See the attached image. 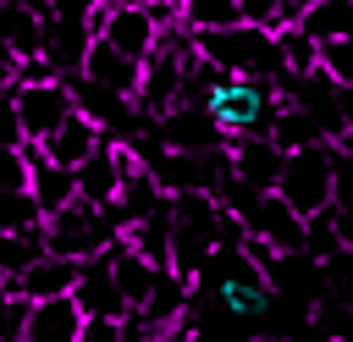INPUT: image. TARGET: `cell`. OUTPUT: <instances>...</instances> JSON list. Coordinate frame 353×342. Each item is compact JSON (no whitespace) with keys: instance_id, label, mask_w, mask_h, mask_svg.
Returning a JSON list of instances; mask_svg holds the SVG:
<instances>
[{"instance_id":"1","label":"cell","mask_w":353,"mask_h":342,"mask_svg":"<svg viewBox=\"0 0 353 342\" xmlns=\"http://www.w3.org/2000/svg\"><path fill=\"white\" fill-rule=\"evenodd\" d=\"M204 110L215 116V127L226 132V143L237 138H270L281 110H287V88L281 77H221L204 99Z\"/></svg>"},{"instance_id":"2","label":"cell","mask_w":353,"mask_h":342,"mask_svg":"<svg viewBox=\"0 0 353 342\" xmlns=\"http://www.w3.org/2000/svg\"><path fill=\"white\" fill-rule=\"evenodd\" d=\"M199 55L237 72V77H287V55H281V39L270 28H254V22H237V28H221V33H199Z\"/></svg>"},{"instance_id":"3","label":"cell","mask_w":353,"mask_h":342,"mask_svg":"<svg viewBox=\"0 0 353 342\" xmlns=\"http://www.w3.org/2000/svg\"><path fill=\"white\" fill-rule=\"evenodd\" d=\"M303 221L325 215L336 204V143H314V149H298L287 154V171H281V188H276Z\"/></svg>"},{"instance_id":"4","label":"cell","mask_w":353,"mask_h":342,"mask_svg":"<svg viewBox=\"0 0 353 342\" xmlns=\"http://www.w3.org/2000/svg\"><path fill=\"white\" fill-rule=\"evenodd\" d=\"M6 105L17 110V127H22L28 143L55 138V132L77 116L72 77H55V83H6Z\"/></svg>"},{"instance_id":"5","label":"cell","mask_w":353,"mask_h":342,"mask_svg":"<svg viewBox=\"0 0 353 342\" xmlns=\"http://www.w3.org/2000/svg\"><path fill=\"white\" fill-rule=\"evenodd\" d=\"M44 237H50V254H66V259H99V254H110V248L121 243V226H116L110 210L77 199L72 210H61V215L44 221Z\"/></svg>"},{"instance_id":"6","label":"cell","mask_w":353,"mask_h":342,"mask_svg":"<svg viewBox=\"0 0 353 342\" xmlns=\"http://www.w3.org/2000/svg\"><path fill=\"white\" fill-rule=\"evenodd\" d=\"M77 281H83V259L44 254V259H33L22 276H6V281H0V292H22V298L44 303V298H72V292H77Z\"/></svg>"},{"instance_id":"7","label":"cell","mask_w":353,"mask_h":342,"mask_svg":"<svg viewBox=\"0 0 353 342\" xmlns=\"http://www.w3.org/2000/svg\"><path fill=\"white\" fill-rule=\"evenodd\" d=\"M99 39L105 44H116L127 61H149L154 50H160V22L149 17V6H110V17H105V28H99Z\"/></svg>"},{"instance_id":"8","label":"cell","mask_w":353,"mask_h":342,"mask_svg":"<svg viewBox=\"0 0 353 342\" xmlns=\"http://www.w3.org/2000/svg\"><path fill=\"white\" fill-rule=\"evenodd\" d=\"M243 226H248V232H259L265 243H276L281 254H309V221H303L281 193H265Z\"/></svg>"},{"instance_id":"9","label":"cell","mask_w":353,"mask_h":342,"mask_svg":"<svg viewBox=\"0 0 353 342\" xmlns=\"http://www.w3.org/2000/svg\"><path fill=\"white\" fill-rule=\"evenodd\" d=\"M121 188H127V165H121V149H116V138H105L83 165H77V193H83V204H99V210H110L116 199H121Z\"/></svg>"},{"instance_id":"10","label":"cell","mask_w":353,"mask_h":342,"mask_svg":"<svg viewBox=\"0 0 353 342\" xmlns=\"http://www.w3.org/2000/svg\"><path fill=\"white\" fill-rule=\"evenodd\" d=\"M232 171L237 182L259 188V193H276L281 188V171H287V149L276 138H237L232 143Z\"/></svg>"},{"instance_id":"11","label":"cell","mask_w":353,"mask_h":342,"mask_svg":"<svg viewBox=\"0 0 353 342\" xmlns=\"http://www.w3.org/2000/svg\"><path fill=\"white\" fill-rule=\"evenodd\" d=\"M72 298H77L88 314H105V320H127V314H132V303H127V292H121V281H116V270H110V254L83 259V281H77Z\"/></svg>"},{"instance_id":"12","label":"cell","mask_w":353,"mask_h":342,"mask_svg":"<svg viewBox=\"0 0 353 342\" xmlns=\"http://www.w3.org/2000/svg\"><path fill=\"white\" fill-rule=\"evenodd\" d=\"M83 325H88V309L77 298H44L33 303L28 342H83Z\"/></svg>"},{"instance_id":"13","label":"cell","mask_w":353,"mask_h":342,"mask_svg":"<svg viewBox=\"0 0 353 342\" xmlns=\"http://www.w3.org/2000/svg\"><path fill=\"white\" fill-rule=\"evenodd\" d=\"M110 270H116L127 303H132V309H149V298H154V287H160V265H154L149 254H138V248L121 237V243L110 248Z\"/></svg>"},{"instance_id":"14","label":"cell","mask_w":353,"mask_h":342,"mask_svg":"<svg viewBox=\"0 0 353 342\" xmlns=\"http://www.w3.org/2000/svg\"><path fill=\"white\" fill-rule=\"evenodd\" d=\"M0 22H6V50L17 61H33V55H50V22L39 11H28L22 0H6L0 6Z\"/></svg>"},{"instance_id":"15","label":"cell","mask_w":353,"mask_h":342,"mask_svg":"<svg viewBox=\"0 0 353 342\" xmlns=\"http://www.w3.org/2000/svg\"><path fill=\"white\" fill-rule=\"evenodd\" d=\"M83 77H94V83L127 94V99H138V88H143V66L127 61V55H121L116 44H105V39H94V50H88V61H83Z\"/></svg>"},{"instance_id":"16","label":"cell","mask_w":353,"mask_h":342,"mask_svg":"<svg viewBox=\"0 0 353 342\" xmlns=\"http://www.w3.org/2000/svg\"><path fill=\"white\" fill-rule=\"evenodd\" d=\"M99 143H105V127H99L88 110H77V116H72L55 138H44V154H50L55 165H72V171H77V165H83Z\"/></svg>"},{"instance_id":"17","label":"cell","mask_w":353,"mask_h":342,"mask_svg":"<svg viewBox=\"0 0 353 342\" xmlns=\"http://www.w3.org/2000/svg\"><path fill=\"white\" fill-rule=\"evenodd\" d=\"M298 22H303V33L320 39V44H331V39H353V0H314Z\"/></svg>"},{"instance_id":"18","label":"cell","mask_w":353,"mask_h":342,"mask_svg":"<svg viewBox=\"0 0 353 342\" xmlns=\"http://www.w3.org/2000/svg\"><path fill=\"white\" fill-rule=\"evenodd\" d=\"M270 138H276V143H281L287 154H298V149H314V143H331V138H325V127H320V121H314V116H309L303 105H287Z\"/></svg>"},{"instance_id":"19","label":"cell","mask_w":353,"mask_h":342,"mask_svg":"<svg viewBox=\"0 0 353 342\" xmlns=\"http://www.w3.org/2000/svg\"><path fill=\"white\" fill-rule=\"evenodd\" d=\"M50 254V237H44V226H33V232H0V270L6 276H22L33 259H44Z\"/></svg>"},{"instance_id":"20","label":"cell","mask_w":353,"mask_h":342,"mask_svg":"<svg viewBox=\"0 0 353 342\" xmlns=\"http://www.w3.org/2000/svg\"><path fill=\"white\" fill-rule=\"evenodd\" d=\"M182 22L193 33H221V28H237L243 22V0H188Z\"/></svg>"},{"instance_id":"21","label":"cell","mask_w":353,"mask_h":342,"mask_svg":"<svg viewBox=\"0 0 353 342\" xmlns=\"http://www.w3.org/2000/svg\"><path fill=\"white\" fill-rule=\"evenodd\" d=\"M276 39H281V55H287V72H298V77L320 72V39H309L303 22H287Z\"/></svg>"},{"instance_id":"22","label":"cell","mask_w":353,"mask_h":342,"mask_svg":"<svg viewBox=\"0 0 353 342\" xmlns=\"http://www.w3.org/2000/svg\"><path fill=\"white\" fill-rule=\"evenodd\" d=\"M50 215H44V204H39V193L33 188H22V193H6V210H0V232H33V226H44Z\"/></svg>"},{"instance_id":"23","label":"cell","mask_w":353,"mask_h":342,"mask_svg":"<svg viewBox=\"0 0 353 342\" xmlns=\"http://www.w3.org/2000/svg\"><path fill=\"white\" fill-rule=\"evenodd\" d=\"M320 72H325L336 88H347V83H353V39H331V44H320Z\"/></svg>"},{"instance_id":"24","label":"cell","mask_w":353,"mask_h":342,"mask_svg":"<svg viewBox=\"0 0 353 342\" xmlns=\"http://www.w3.org/2000/svg\"><path fill=\"white\" fill-rule=\"evenodd\" d=\"M243 22H254V28H270V33H281V28L292 22V11H287V0H243Z\"/></svg>"},{"instance_id":"25","label":"cell","mask_w":353,"mask_h":342,"mask_svg":"<svg viewBox=\"0 0 353 342\" xmlns=\"http://www.w3.org/2000/svg\"><path fill=\"white\" fill-rule=\"evenodd\" d=\"M28 320H33V298L6 292V342H28Z\"/></svg>"},{"instance_id":"26","label":"cell","mask_w":353,"mask_h":342,"mask_svg":"<svg viewBox=\"0 0 353 342\" xmlns=\"http://www.w3.org/2000/svg\"><path fill=\"white\" fill-rule=\"evenodd\" d=\"M83 342H127V331H121V320L88 314V325H83Z\"/></svg>"},{"instance_id":"27","label":"cell","mask_w":353,"mask_h":342,"mask_svg":"<svg viewBox=\"0 0 353 342\" xmlns=\"http://www.w3.org/2000/svg\"><path fill=\"white\" fill-rule=\"evenodd\" d=\"M336 204H353V154L336 149Z\"/></svg>"},{"instance_id":"28","label":"cell","mask_w":353,"mask_h":342,"mask_svg":"<svg viewBox=\"0 0 353 342\" xmlns=\"http://www.w3.org/2000/svg\"><path fill=\"white\" fill-rule=\"evenodd\" d=\"M331 221H336V237H342V248H353V204H331Z\"/></svg>"},{"instance_id":"29","label":"cell","mask_w":353,"mask_h":342,"mask_svg":"<svg viewBox=\"0 0 353 342\" xmlns=\"http://www.w3.org/2000/svg\"><path fill=\"white\" fill-rule=\"evenodd\" d=\"M336 105H342V121H347V127H353V83H347V88H342V94H336Z\"/></svg>"},{"instance_id":"30","label":"cell","mask_w":353,"mask_h":342,"mask_svg":"<svg viewBox=\"0 0 353 342\" xmlns=\"http://www.w3.org/2000/svg\"><path fill=\"white\" fill-rule=\"evenodd\" d=\"M309 6H314V0H287V11H292V22H298V17L309 11Z\"/></svg>"},{"instance_id":"31","label":"cell","mask_w":353,"mask_h":342,"mask_svg":"<svg viewBox=\"0 0 353 342\" xmlns=\"http://www.w3.org/2000/svg\"><path fill=\"white\" fill-rule=\"evenodd\" d=\"M110 6H149V0H110Z\"/></svg>"},{"instance_id":"32","label":"cell","mask_w":353,"mask_h":342,"mask_svg":"<svg viewBox=\"0 0 353 342\" xmlns=\"http://www.w3.org/2000/svg\"><path fill=\"white\" fill-rule=\"evenodd\" d=\"M325 342H353V336H347V331H342V336H325Z\"/></svg>"}]
</instances>
